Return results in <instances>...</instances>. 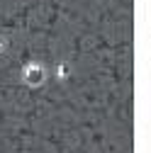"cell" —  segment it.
Listing matches in <instances>:
<instances>
[{"instance_id":"1","label":"cell","mask_w":151,"mask_h":153,"mask_svg":"<svg viewBox=\"0 0 151 153\" xmlns=\"http://www.w3.org/2000/svg\"><path fill=\"white\" fill-rule=\"evenodd\" d=\"M25 80L29 85H39L44 80V68L42 66H27L25 68Z\"/></svg>"}]
</instances>
